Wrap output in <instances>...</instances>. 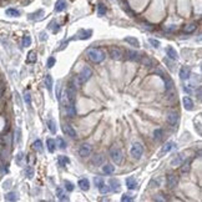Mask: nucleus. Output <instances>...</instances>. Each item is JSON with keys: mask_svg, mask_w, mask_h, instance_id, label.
Listing matches in <instances>:
<instances>
[{"mask_svg": "<svg viewBox=\"0 0 202 202\" xmlns=\"http://www.w3.org/2000/svg\"><path fill=\"white\" fill-rule=\"evenodd\" d=\"M139 61L141 64H143V65H146V66H151L152 65V61H151V59H150L147 55H140V59H139Z\"/></svg>", "mask_w": 202, "mask_h": 202, "instance_id": "nucleus-26", "label": "nucleus"}, {"mask_svg": "<svg viewBox=\"0 0 202 202\" xmlns=\"http://www.w3.org/2000/svg\"><path fill=\"white\" fill-rule=\"evenodd\" d=\"M94 182H95V185H96L97 187H100L102 183H104V181H102V179H100V177H95L94 179Z\"/></svg>", "mask_w": 202, "mask_h": 202, "instance_id": "nucleus-50", "label": "nucleus"}, {"mask_svg": "<svg viewBox=\"0 0 202 202\" xmlns=\"http://www.w3.org/2000/svg\"><path fill=\"white\" fill-rule=\"evenodd\" d=\"M191 75V70L188 66H182L180 70V79L181 80H187Z\"/></svg>", "mask_w": 202, "mask_h": 202, "instance_id": "nucleus-10", "label": "nucleus"}, {"mask_svg": "<svg viewBox=\"0 0 202 202\" xmlns=\"http://www.w3.org/2000/svg\"><path fill=\"white\" fill-rule=\"evenodd\" d=\"M11 183H13V181H11V180H6L5 182L3 183V187H4L5 190H8V188L11 187V186H10V185H11Z\"/></svg>", "mask_w": 202, "mask_h": 202, "instance_id": "nucleus-51", "label": "nucleus"}, {"mask_svg": "<svg viewBox=\"0 0 202 202\" xmlns=\"http://www.w3.org/2000/svg\"><path fill=\"white\" fill-rule=\"evenodd\" d=\"M23 161H24V153L23 152H19L18 155H16V159H15V162L18 163L19 166L23 165Z\"/></svg>", "mask_w": 202, "mask_h": 202, "instance_id": "nucleus-42", "label": "nucleus"}, {"mask_svg": "<svg viewBox=\"0 0 202 202\" xmlns=\"http://www.w3.org/2000/svg\"><path fill=\"white\" fill-rule=\"evenodd\" d=\"M175 147V143L172 141H169V142H166L165 143V146L162 147V150H161V155H163V153H167V152H170L171 150H172Z\"/></svg>", "mask_w": 202, "mask_h": 202, "instance_id": "nucleus-22", "label": "nucleus"}, {"mask_svg": "<svg viewBox=\"0 0 202 202\" xmlns=\"http://www.w3.org/2000/svg\"><path fill=\"white\" fill-rule=\"evenodd\" d=\"M182 161H183V159H182V155H179V156H177V159H173V161H172V165L179 166L180 163H182Z\"/></svg>", "mask_w": 202, "mask_h": 202, "instance_id": "nucleus-46", "label": "nucleus"}, {"mask_svg": "<svg viewBox=\"0 0 202 202\" xmlns=\"http://www.w3.org/2000/svg\"><path fill=\"white\" fill-rule=\"evenodd\" d=\"M126 187H127L129 190H135V188L137 187V181H136L135 177L130 176L126 179Z\"/></svg>", "mask_w": 202, "mask_h": 202, "instance_id": "nucleus-13", "label": "nucleus"}, {"mask_svg": "<svg viewBox=\"0 0 202 202\" xmlns=\"http://www.w3.org/2000/svg\"><path fill=\"white\" fill-rule=\"evenodd\" d=\"M33 146L37 152H43V142L40 141V140H36V141L33 143Z\"/></svg>", "mask_w": 202, "mask_h": 202, "instance_id": "nucleus-36", "label": "nucleus"}, {"mask_svg": "<svg viewBox=\"0 0 202 202\" xmlns=\"http://www.w3.org/2000/svg\"><path fill=\"white\" fill-rule=\"evenodd\" d=\"M57 161H59V165H60L61 167H65V166L67 165V163L70 162V160L67 159L66 156H63V155L59 156V159H57Z\"/></svg>", "mask_w": 202, "mask_h": 202, "instance_id": "nucleus-32", "label": "nucleus"}, {"mask_svg": "<svg viewBox=\"0 0 202 202\" xmlns=\"http://www.w3.org/2000/svg\"><path fill=\"white\" fill-rule=\"evenodd\" d=\"M196 29H197V24L192 23V24H188V25L185 26V28H183V31L186 33V34H192L193 31H196Z\"/></svg>", "mask_w": 202, "mask_h": 202, "instance_id": "nucleus-24", "label": "nucleus"}, {"mask_svg": "<svg viewBox=\"0 0 202 202\" xmlns=\"http://www.w3.org/2000/svg\"><path fill=\"white\" fill-rule=\"evenodd\" d=\"M65 9H66V1H65V0H57L56 5H55V11L61 13Z\"/></svg>", "mask_w": 202, "mask_h": 202, "instance_id": "nucleus-20", "label": "nucleus"}, {"mask_svg": "<svg viewBox=\"0 0 202 202\" xmlns=\"http://www.w3.org/2000/svg\"><path fill=\"white\" fill-rule=\"evenodd\" d=\"M191 169V160H187V161H182V167H181V172L182 173H186L188 172Z\"/></svg>", "mask_w": 202, "mask_h": 202, "instance_id": "nucleus-28", "label": "nucleus"}, {"mask_svg": "<svg viewBox=\"0 0 202 202\" xmlns=\"http://www.w3.org/2000/svg\"><path fill=\"white\" fill-rule=\"evenodd\" d=\"M23 46L26 47V46H30V44H31V37H30L29 35H25L23 37Z\"/></svg>", "mask_w": 202, "mask_h": 202, "instance_id": "nucleus-39", "label": "nucleus"}, {"mask_svg": "<svg viewBox=\"0 0 202 202\" xmlns=\"http://www.w3.org/2000/svg\"><path fill=\"white\" fill-rule=\"evenodd\" d=\"M132 198H133V196L131 193H125L124 196L121 197V201H131Z\"/></svg>", "mask_w": 202, "mask_h": 202, "instance_id": "nucleus-48", "label": "nucleus"}, {"mask_svg": "<svg viewBox=\"0 0 202 202\" xmlns=\"http://www.w3.org/2000/svg\"><path fill=\"white\" fill-rule=\"evenodd\" d=\"M55 146H56L55 140H53V139H47L46 140V147H47V150H49L50 152L55 151Z\"/></svg>", "mask_w": 202, "mask_h": 202, "instance_id": "nucleus-27", "label": "nucleus"}, {"mask_svg": "<svg viewBox=\"0 0 202 202\" xmlns=\"http://www.w3.org/2000/svg\"><path fill=\"white\" fill-rule=\"evenodd\" d=\"M165 63H166V64H169V67H170L171 70H173V66H172V64L170 63V60H169V59H165Z\"/></svg>", "mask_w": 202, "mask_h": 202, "instance_id": "nucleus-53", "label": "nucleus"}, {"mask_svg": "<svg viewBox=\"0 0 202 202\" xmlns=\"http://www.w3.org/2000/svg\"><path fill=\"white\" fill-rule=\"evenodd\" d=\"M45 85L47 90L51 91V89H53V77H51V75H46L45 76Z\"/></svg>", "mask_w": 202, "mask_h": 202, "instance_id": "nucleus-33", "label": "nucleus"}, {"mask_svg": "<svg viewBox=\"0 0 202 202\" xmlns=\"http://www.w3.org/2000/svg\"><path fill=\"white\" fill-rule=\"evenodd\" d=\"M124 40H125V41L127 43V44H130L131 46H136V47H139V46H140L139 40L136 39V37H133V36H126Z\"/></svg>", "mask_w": 202, "mask_h": 202, "instance_id": "nucleus-19", "label": "nucleus"}, {"mask_svg": "<svg viewBox=\"0 0 202 202\" xmlns=\"http://www.w3.org/2000/svg\"><path fill=\"white\" fill-rule=\"evenodd\" d=\"M47 126H49V130L51 131V133H55V132H56L57 127H56L55 121H54L53 119H49V120H47Z\"/></svg>", "mask_w": 202, "mask_h": 202, "instance_id": "nucleus-30", "label": "nucleus"}, {"mask_svg": "<svg viewBox=\"0 0 202 202\" xmlns=\"http://www.w3.org/2000/svg\"><path fill=\"white\" fill-rule=\"evenodd\" d=\"M106 14V6L102 4V3H100V4L97 5V15L99 16H104Z\"/></svg>", "mask_w": 202, "mask_h": 202, "instance_id": "nucleus-34", "label": "nucleus"}, {"mask_svg": "<svg viewBox=\"0 0 202 202\" xmlns=\"http://www.w3.org/2000/svg\"><path fill=\"white\" fill-rule=\"evenodd\" d=\"M126 57L131 61H139L140 59V54L135 50H127L126 51Z\"/></svg>", "mask_w": 202, "mask_h": 202, "instance_id": "nucleus-11", "label": "nucleus"}, {"mask_svg": "<svg viewBox=\"0 0 202 202\" xmlns=\"http://www.w3.org/2000/svg\"><path fill=\"white\" fill-rule=\"evenodd\" d=\"M63 130H64V132L66 133L67 136H70V137H76V131H75V129L71 125H67V124L64 125Z\"/></svg>", "mask_w": 202, "mask_h": 202, "instance_id": "nucleus-14", "label": "nucleus"}, {"mask_svg": "<svg viewBox=\"0 0 202 202\" xmlns=\"http://www.w3.org/2000/svg\"><path fill=\"white\" fill-rule=\"evenodd\" d=\"M104 162H105L104 155H95L92 157V163H94L95 166H101V165H104Z\"/></svg>", "mask_w": 202, "mask_h": 202, "instance_id": "nucleus-17", "label": "nucleus"}, {"mask_svg": "<svg viewBox=\"0 0 202 202\" xmlns=\"http://www.w3.org/2000/svg\"><path fill=\"white\" fill-rule=\"evenodd\" d=\"M115 171V166H112L111 163H106V165L102 166V172L105 175H111Z\"/></svg>", "mask_w": 202, "mask_h": 202, "instance_id": "nucleus-23", "label": "nucleus"}, {"mask_svg": "<svg viewBox=\"0 0 202 202\" xmlns=\"http://www.w3.org/2000/svg\"><path fill=\"white\" fill-rule=\"evenodd\" d=\"M109 54H110L111 59H114V60H120V59L122 57V51L120 50L119 47H116V46L110 47V50H109Z\"/></svg>", "mask_w": 202, "mask_h": 202, "instance_id": "nucleus-6", "label": "nucleus"}, {"mask_svg": "<svg viewBox=\"0 0 202 202\" xmlns=\"http://www.w3.org/2000/svg\"><path fill=\"white\" fill-rule=\"evenodd\" d=\"M25 175L28 176V179H33V176H34V171H33L31 167H28V169H26Z\"/></svg>", "mask_w": 202, "mask_h": 202, "instance_id": "nucleus-47", "label": "nucleus"}, {"mask_svg": "<svg viewBox=\"0 0 202 202\" xmlns=\"http://www.w3.org/2000/svg\"><path fill=\"white\" fill-rule=\"evenodd\" d=\"M66 96H67V100L70 101V104L75 105V96H76V87L74 86L73 81L69 84V86L66 89Z\"/></svg>", "mask_w": 202, "mask_h": 202, "instance_id": "nucleus-5", "label": "nucleus"}, {"mask_svg": "<svg viewBox=\"0 0 202 202\" xmlns=\"http://www.w3.org/2000/svg\"><path fill=\"white\" fill-rule=\"evenodd\" d=\"M99 190H100V192L101 193H104L106 195L107 192H110V186H107V185H105V183H102L100 187H99Z\"/></svg>", "mask_w": 202, "mask_h": 202, "instance_id": "nucleus-41", "label": "nucleus"}, {"mask_svg": "<svg viewBox=\"0 0 202 202\" xmlns=\"http://www.w3.org/2000/svg\"><path fill=\"white\" fill-rule=\"evenodd\" d=\"M55 142H56V145L59 146L61 150H65V149H66V142H65V140H64L63 137H61V136H57Z\"/></svg>", "mask_w": 202, "mask_h": 202, "instance_id": "nucleus-31", "label": "nucleus"}, {"mask_svg": "<svg viewBox=\"0 0 202 202\" xmlns=\"http://www.w3.org/2000/svg\"><path fill=\"white\" fill-rule=\"evenodd\" d=\"M5 200L6 201H16L18 200V195H16L15 192H9V193H6Z\"/></svg>", "mask_w": 202, "mask_h": 202, "instance_id": "nucleus-37", "label": "nucleus"}, {"mask_svg": "<svg viewBox=\"0 0 202 202\" xmlns=\"http://www.w3.org/2000/svg\"><path fill=\"white\" fill-rule=\"evenodd\" d=\"M90 35H91V31L90 30H80V31L77 33V36L80 37V39H83V40H85V39H89L90 37Z\"/></svg>", "mask_w": 202, "mask_h": 202, "instance_id": "nucleus-29", "label": "nucleus"}, {"mask_svg": "<svg viewBox=\"0 0 202 202\" xmlns=\"http://www.w3.org/2000/svg\"><path fill=\"white\" fill-rule=\"evenodd\" d=\"M24 101L26 102L29 106L31 105V95H30V92H24Z\"/></svg>", "mask_w": 202, "mask_h": 202, "instance_id": "nucleus-44", "label": "nucleus"}, {"mask_svg": "<svg viewBox=\"0 0 202 202\" xmlns=\"http://www.w3.org/2000/svg\"><path fill=\"white\" fill-rule=\"evenodd\" d=\"M166 54H167V56H169V59H171V60H177V59H179V54H177V51L175 50L172 46H167Z\"/></svg>", "mask_w": 202, "mask_h": 202, "instance_id": "nucleus-12", "label": "nucleus"}, {"mask_svg": "<svg viewBox=\"0 0 202 202\" xmlns=\"http://www.w3.org/2000/svg\"><path fill=\"white\" fill-rule=\"evenodd\" d=\"M28 63H36V53L35 51H30L28 54V59H26Z\"/></svg>", "mask_w": 202, "mask_h": 202, "instance_id": "nucleus-35", "label": "nucleus"}, {"mask_svg": "<svg viewBox=\"0 0 202 202\" xmlns=\"http://www.w3.org/2000/svg\"><path fill=\"white\" fill-rule=\"evenodd\" d=\"M91 153V146L89 145V143H84L83 146H80V149H79V155L81 157H87L90 156Z\"/></svg>", "mask_w": 202, "mask_h": 202, "instance_id": "nucleus-7", "label": "nucleus"}, {"mask_svg": "<svg viewBox=\"0 0 202 202\" xmlns=\"http://www.w3.org/2000/svg\"><path fill=\"white\" fill-rule=\"evenodd\" d=\"M110 157L111 160L114 161L116 165H120V163L122 162V159H124V153H122L121 149H119V147H111L110 149Z\"/></svg>", "mask_w": 202, "mask_h": 202, "instance_id": "nucleus-2", "label": "nucleus"}, {"mask_svg": "<svg viewBox=\"0 0 202 202\" xmlns=\"http://www.w3.org/2000/svg\"><path fill=\"white\" fill-rule=\"evenodd\" d=\"M41 40H45V39H47V35L45 36V33H41V37H40Z\"/></svg>", "mask_w": 202, "mask_h": 202, "instance_id": "nucleus-54", "label": "nucleus"}, {"mask_svg": "<svg viewBox=\"0 0 202 202\" xmlns=\"http://www.w3.org/2000/svg\"><path fill=\"white\" fill-rule=\"evenodd\" d=\"M87 57L90 59L92 63L95 64H100L105 60V53L101 49H97V47H92L87 51Z\"/></svg>", "mask_w": 202, "mask_h": 202, "instance_id": "nucleus-1", "label": "nucleus"}, {"mask_svg": "<svg viewBox=\"0 0 202 202\" xmlns=\"http://www.w3.org/2000/svg\"><path fill=\"white\" fill-rule=\"evenodd\" d=\"M130 152H131V156L133 157V159L140 160V159H141V156H142V153H143V146L140 142L133 143L131 150H130Z\"/></svg>", "mask_w": 202, "mask_h": 202, "instance_id": "nucleus-4", "label": "nucleus"}, {"mask_svg": "<svg viewBox=\"0 0 202 202\" xmlns=\"http://www.w3.org/2000/svg\"><path fill=\"white\" fill-rule=\"evenodd\" d=\"M43 14H44L43 10H37L36 13H34V14L29 15V19L30 20H33V19H40V16H43Z\"/></svg>", "mask_w": 202, "mask_h": 202, "instance_id": "nucleus-40", "label": "nucleus"}, {"mask_svg": "<svg viewBox=\"0 0 202 202\" xmlns=\"http://www.w3.org/2000/svg\"><path fill=\"white\" fill-rule=\"evenodd\" d=\"M5 14L8 16H13V18H16V16H20V11L18 9H14V8H9L6 9Z\"/></svg>", "mask_w": 202, "mask_h": 202, "instance_id": "nucleus-25", "label": "nucleus"}, {"mask_svg": "<svg viewBox=\"0 0 202 202\" xmlns=\"http://www.w3.org/2000/svg\"><path fill=\"white\" fill-rule=\"evenodd\" d=\"M162 133L163 131L161 129H157L153 131V137H155V140H161V137H162Z\"/></svg>", "mask_w": 202, "mask_h": 202, "instance_id": "nucleus-43", "label": "nucleus"}, {"mask_svg": "<svg viewBox=\"0 0 202 202\" xmlns=\"http://www.w3.org/2000/svg\"><path fill=\"white\" fill-rule=\"evenodd\" d=\"M110 190H112L114 192H120L121 191V185H120L117 180H115V179L110 180Z\"/></svg>", "mask_w": 202, "mask_h": 202, "instance_id": "nucleus-15", "label": "nucleus"}, {"mask_svg": "<svg viewBox=\"0 0 202 202\" xmlns=\"http://www.w3.org/2000/svg\"><path fill=\"white\" fill-rule=\"evenodd\" d=\"M166 182H167V187L172 190V188H175L177 186V183H179V179H177L175 175H169V176H167Z\"/></svg>", "mask_w": 202, "mask_h": 202, "instance_id": "nucleus-8", "label": "nucleus"}, {"mask_svg": "<svg viewBox=\"0 0 202 202\" xmlns=\"http://www.w3.org/2000/svg\"><path fill=\"white\" fill-rule=\"evenodd\" d=\"M92 76V70L90 69L89 66H84L83 69H81L80 74H79V80H80L81 84H85L86 81L90 80V77Z\"/></svg>", "mask_w": 202, "mask_h": 202, "instance_id": "nucleus-3", "label": "nucleus"}, {"mask_svg": "<svg viewBox=\"0 0 202 202\" xmlns=\"http://www.w3.org/2000/svg\"><path fill=\"white\" fill-rule=\"evenodd\" d=\"M182 102H183V107L186 109L187 111L193 110V101L191 100V99L188 97V96H185L183 100H182Z\"/></svg>", "mask_w": 202, "mask_h": 202, "instance_id": "nucleus-16", "label": "nucleus"}, {"mask_svg": "<svg viewBox=\"0 0 202 202\" xmlns=\"http://www.w3.org/2000/svg\"><path fill=\"white\" fill-rule=\"evenodd\" d=\"M149 41H150V44H151L153 47H159L160 46V41H159V40H156V39H150Z\"/></svg>", "mask_w": 202, "mask_h": 202, "instance_id": "nucleus-49", "label": "nucleus"}, {"mask_svg": "<svg viewBox=\"0 0 202 202\" xmlns=\"http://www.w3.org/2000/svg\"><path fill=\"white\" fill-rule=\"evenodd\" d=\"M56 196H57V198H59L60 201H67V200H69V197L65 195L64 190L61 187H57L56 188Z\"/></svg>", "mask_w": 202, "mask_h": 202, "instance_id": "nucleus-21", "label": "nucleus"}, {"mask_svg": "<svg viewBox=\"0 0 202 202\" xmlns=\"http://www.w3.org/2000/svg\"><path fill=\"white\" fill-rule=\"evenodd\" d=\"M143 28L145 29H147V30H153V28H152V25H150V24H143Z\"/></svg>", "mask_w": 202, "mask_h": 202, "instance_id": "nucleus-52", "label": "nucleus"}, {"mask_svg": "<svg viewBox=\"0 0 202 202\" xmlns=\"http://www.w3.org/2000/svg\"><path fill=\"white\" fill-rule=\"evenodd\" d=\"M166 120L171 126H175L177 124V121H179V115H177L176 112H170V114H167Z\"/></svg>", "mask_w": 202, "mask_h": 202, "instance_id": "nucleus-9", "label": "nucleus"}, {"mask_svg": "<svg viewBox=\"0 0 202 202\" xmlns=\"http://www.w3.org/2000/svg\"><path fill=\"white\" fill-rule=\"evenodd\" d=\"M64 187H65V190L69 191V192L74 191V188H75L74 183H73V182H70V181H65V182H64Z\"/></svg>", "mask_w": 202, "mask_h": 202, "instance_id": "nucleus-38", "label": "nucleus"}, {"mask_svg": "<svg viewBox=\"0 0 202 202\" xmlns=\"http://www.w3.org/2000/svg\"><path fill=\"white\" fill-rule=\"evenodd\" d=\"M55 63H56L55 57H54V56H50L49 59H47V64H46V66H47V67H53L54 65H55Z\"/></svg>", "mask_w": 202, "mask_h": 202, "instance_id": "nucleus-45", "label": "nucleus"}, {"mask_svg": "<svg viewBox=\"0 0 202 202\" xmlns=\"http://www.w3.org/2000/svg\"><path fill=\"white\" fill-rule=\"evenodd\" d=\"M77 185L83 191H87L89 188H90V181H89L87 179H80Z\"/></svg>", "mask_w": 202, "mask_h": 202, "instance_id": "nucleus-18", "label": "nucleus"}]
</instances>
